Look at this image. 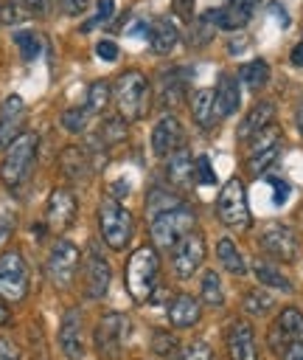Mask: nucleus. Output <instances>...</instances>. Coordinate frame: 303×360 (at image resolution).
<instances>
[{
    "label": "nucleus",
    "mask_w": 303,
    "mask_h": 360,
    "mask_svg": "<svg viewBox=\"0 0 303 360\" xmlns=\"http://www.w3.org/2000/svg\"><path fill=\"white\" fill-rule=\"evenodd\" d=\"M157 273H160V256L152 245L137 248L123 267V281H126V292L135 304H146L154 284H157Z\"/></svg>",
    "instance_id": "1"
},
{
    "label": "nucleus",
    "mask_w": 303,
    "mask_h": 360,
    "mask_svg": "<svg viewBox=\"0 0 303 360\" xmlns=\"http://www.w3.org/2000/svg\"><path fill=\"white\" fill-rule=\"evenodd\" d=\"M112 93H115V107H118L123 121H137V118H143L149 112L152 90H149V79L140 70L121 73L115 87H112Z\"/></svg>",
    "instance_id": "2"
},
{
    "label": "nucleus",
    "mask_w": 303,
    "mask_h": 360,
    "mask_svg": "<svg viewBox=\"0 0 303 360\" xmlns=\"http://www.w3.org/2000/svg\"><path fill=\"white\" fill-rule=\"evenodd\" d=\"M98 228H101V239L107 242L109 250H123L132 239L135 219L115 197H104L98 205Z\"/></svg>",
    "instance_id": "3"
},
{
    "label": "nucleus",
    "mask_w": 303,
    "mask_h": 360,
    "mask_svg": "<svg viewBox=\"0 0 303 360\" xmlns=\"http://www.w3.org/2000/svg\"><path fill=\"white\" fill-rule=\"evenodd\" d=\"M36 146H39L36 135H34V132H22V135L6 149V158H3V163H0V180H3L6 186H20V183L28 177V172H31V166H34V158H36Z\"/></svg>",
    "instance_id": "4"
},
{
    "label": "nucleus",
    "mask_w": 303,
    "mask_h": 360,
    "mask_svg": "<svg viewBox=\"0 0 303 360\" xmlns=\"http://www.w3.org/2000/svg\"><path fill=\"white\" fill-rule=\"evenodd\" d=\"M216 214L219 219L227 225V228H247L250 225V205H247V191H244V183L238 177H230L222 191H219V200H216Z\"/></svg>",
    "instance_id": "5"
},
{
    "label": "nucleus",
    "mask_w": 303,
    "mask_h": 360,
    "mask_svg": "<svg viewBox=\"0 0 303 360\" xmlns=\"http://www.w3.org/2000/svg\"><path fill=\"white\" fill-rule=\"evenodd\" d=\"M194 211L188 208H177V211H168V214H160L152 219L149 225V233H152V242L154 248H174L182 236H188L194 231Z\"/></svg>",
    "instance_id": "6"
},
{
    "label": "nucleus",
    "mask_w": 303,
    "mask_h": 360,
    "mask_svg": "<svg viewBox=\"0 0 303 360\" xmlns=\"http://www.w3.org/2000/svg\"><path fill=\"white\" fill-rule=\"evenodd\" d=\"M28 264L20 250L0 253V298L3 301H22L28 292Z\"/></svg>",
    "instance_id": "7"
},
{
    "label": "nucleus",
    "mask_w": 303,
    "mask_h": 360,
    "mask_svg": "<svg viewBox=\"0 0 303 360\" xmlns=\"http://www.w3.org/2000/svg\"><path fill=\"white\" fill-rule=\"evenodd\" d=\"M79 262H81V253L73 242L62 239L50 248V256H48V278L56 290H70V284L76 281V273H79Z\"/></svg>",
    "instance_id": "8"
},
{
    "label": "nucleus",
    "mask_w": 303,
    "mask_h": 360,
    "mask_svg": "<svg viewBox=\"0 0 303 360\" xmlns=\"http://www.w3.org/2000/svg\"><path fill=\"white\" fill-rule=\"evenodd\" d=\"M123 332H126V318L121 312H104L93 332L95 354L101 360H118L123 346Z\"/></svg>",
    "instance_id": "9"
},
{
    "label": "nucleus",
    "mask_w": 303,
    "mask_h": 360,
    "mask_svg": "<svg viewBox=\"0 0 303 360\" xmlns=\"http://www.w3.org/2000/svg\"><path fill=\"white\" fill-rule=\"evenodd\" d=\"M202 262H205V233L202 231H191L188 236H182L174 245L171 270H174L177 278H191Z\"/></svg>",
    "instance_id": "10"
},
{
    "label": "nucleus",
    "mask_w": 303,
    "mask_h": 360,
    "mask_svg": "<svg viewBox=\"0 0 303 360\" xmlns=\"http://www.w3.org/2000/svg\"><path fill=\"white\" fill-rule=\"evenodd\" d=\"M258 245H261V250H264L267 256H272V259H278V262H295V259H297V250H300L295 231L286 228L283 222H269V225L261 231Z\"/></svg>",
    "instance_id": "11"
},
{
    "label": "nucleus",
    "mask_w": 303,
    "mask_h": 360,
    "mask_svg": "<svg viewBox=\"0 0 303 360\" xmlns=\"http://www.w3.org/2000/svg\"><path fill=\"white\" fill-rule=\"evenodd\" d=\"M25 124V101L11 93L0 101V149H8L20 135Z\"/></svg>",
    "instance_id": "12"
},
{
    "label": "nucleus",
    "mask_w": 303,
    "mask_h": 360,
    "mask_svg": "<svg viewBox=\"0 0 303 360\" xmlns=\"http://www.w3.org/2000/svg\"><path fill=\"white\" fill-rule=\"evenodd\" d=\"M109 281H112V270H109V262L101 256L98 248H93L87 253V262H84V290H87V298L98 301L109 292Z\"/></svg>",
    "instance_id": "13"
},
{
    "label": "nucleus",
    "mask_w": 303,
    "mask_h": 360,
    "mask_svg": "<svg viewBox=\"0 0 303 360\" xmlns=\"http://www.w3.org/2000/svg\"><path fill=\"white\" fill-rule=\"evenodd\" d=\"M255 8H258V0H227V6L210 8L205 14H208V20L216 28H222V31H238V28H244L250 22V17H252Z\"/></svg>",
    "instance_id": "14"
},
{
    "label": "nucleus",
    "mask_w": 303,
    "mask_h": 360,
    "mask_svg": "<svg viewBox=\"0 0 303 360\" xmlns=\"http://www.w3.org/2000/svg\"><path fill=\"white\" fill-rule=\"evenodd\" d=\"M76 214H79L76 194H73L70 188H65V186L53 188L50 197H48V214H45V217H48V225H50L53 231H65V228L73 225Z\"/></svg>",
    "instance_id": "15"
},
{
    "label": "nucleus",
    "mask_w": 303,
    "mask_h": 360,
    "mask_svg": "<svg viewBox=\"0 0 303 360\" xmlns=\"http://www.w3.org/2000/svg\"><path fill=\"white\" fill-rule=\"evenodd\" d=\"M59 346H62V354L67 360H84V329H81V315H79L76 307H70L62 315V323H59Z\"/></svg>",
    "instance_id": "16"
},
{
    "label": "nucleus",
    "mask_w": 303,
    "mask_h": 360,
    "mask_svg": "<svg viewBox=\"0 0 303 360\" xmlns=\"http://www.w3.org/2000/svg\"><path fill=\"white\" fill-rule=\"evenodd\" d=\"M149 143H152V152L157 158H168L177 149H182V124L177 121V115H163L154 124Z\"/></svg>",
    "instance_id": "17"
},
{
    "label": "nucleus",
    "mask_w": 303,
    "mask_h": 360,
    "mask_svg": "<svg viewBox=\"0 0 303 360\" xmlns=\"http://www.w3.org/2000/svg\"><path fill=\"white\" fill-rule=\"evenodd\" d=\"M224 343H227L230 360H258L255 332H252V326L247 321H233L227 335H224Z\"/></svg>",
    "instance_id": "18"
},
{
    "label": "nucleus",
    "mask_w": 303,
    "mask_h": 360,
    "mask_svg": "<svg viewBox=\"0 0 303 360\" xmlns=\"http://www.w3.org/2000/svg\"><path fill=\"white\" fill-rule=\"evenodd\" d=\"M166 315H168V323H171L174 329H188V326H194V323L199 321L202 307H199V301H196L194 295L180 292V295H174V298L168 301Z\"/></svg>",
    "instance_id": "19"
},
{
    "label": "nucleus",
    "mask_w": 303,
    "mask_h": 360,
    "mask_svg": "<svg viewBox=\"0 0 303 360\" xmlns=\"http://www.w3.org/2000/svg\"><path fill=\"white\" fill-rule=\"evenodd\" d=\"M213 96H216V115H219V118L233 115V112L238 110V104H241L238 79L230 76V73H222V76H219V84H216V90H213Z\"/></svg>",
    "instance_id": "20"
},
{
    "label": "nucleus",
    "mask_w": 303,
    "mask_h": 360,
    "mask_svg": "<svg viewBox=\"0 0 303 360\" xmlns=\"http://www.w3.org/2000/svg\"><path fill=\"white\" fill-rule=\"evenodd\" d=\"M272 118H275V104H272V101H258V104L241 118V124H238V141H250L255 132L267 129V127L272 124Z\"/></svg>",
    "instance_id": "21"
},
{
    "label": "nucleus",
    "mask_w": 303,
    "mask_h": 360,
    "mask_svg": "<svg viewBox=\"0 0 303 360\" xmlns=\"http://www.w3.org/2000/svg\"><path fill=\"white\" fill-rule=\"evenodd\" d=\"M149 45H152V51L157 53V56H166V53H171L177 45H180V28H177V22L174 20H157L154 22V28L149 31Z\"/></svg>",
    "instance_id": "22"
},
{
    "label": "nucleus",
    "mask_w": 303,
    "mask_h": 360,
    "mask_svg": "<svg viewBox=\"0 0 303 360\" xmlns=\"http://www.w3.org/2000/svg\"><path fill=\"white\" fill-rule=\"evenodd\" d=\"M87 160H90V155H87V152H81L79 146H65V149H62V155H59V172H62V177H65V180H70V183L84 180V177L90 174Z\"/></svg>",
    "instance_id": "23"
},
{
    "label": "nucleus",
    "mask_w": 303,
    "mask_h": 360,
    "mask_svg": "<svg viewBox=\"0 0 303 360\" xmlns=\"http://www.w3.org/2000/svg\"><path fill=\"white\" fill-rule=\"evenodd\" d=\"M166 177H168L171 186H180V188L191 186V180H194V158H191V152H188L185 146L177 149L174 155H168Z\"/></svg>",
    "instance_id": "24"
},
{
    "label": "nucleus",
    "mask_w": 303,
    "mask_h": 360,
    "mask_svg": "<svg viewBox=\"0 0 303 360\" xmlns=\"http://www.w3.org/2000/svg\"><path fill=\"white\" fill-rule=\"evenodd\" d=\"M191 115H194V121H196V127H202V129H210L213 124H216V96H213V90L210 87H205V90H196L194 93V101H191Z\"/></svg>",
    "instance_id": "25"
},
{
    "label": "nucleus",
    "mask_w": 303,
    "mask_h": 360,
    "mask_svg": "<svg viewBox=\"0 0 303 360\" xmlns=\"http://www.w3.org/2000/svg\"><path fill=\"white\" fill-rule=\"evenodd\" d=\"M272 329L289 343H303V312L297 307H283Z\"/></svg>",
    "instance_id": "26"
},
{
    "label": "nucleus",
    "mask_w": 303,
    "mask_h": 360,
    "mask_svg": "<svg viewBox=\"0 0 303 360\" xmlns=\"http://www.w3.org/2000/svg\"><path fill=\"white\" fill-rule=\"evenodd\" d=\"M182 96H185V76H182V70H166L163 76H160V104L163 107H177L180 101H182Z\"/></svg>",
    "instance_id": "27"
},
{
    "label": "nucleus",
    "mask_w": 303,
    "mask_h": 360,
    "mask_svg": "<svg viewBox=\"0 0 303 360\" xmlns=\"http://www.w3.org/2000/svg\"><path fill=\"white\" fill-rule=\"evenodd\" d=\"M216 259H219V264H222L227 273H233V276H244V273H247V262H244V256L238 253V248H236V242H233L230 236H222V239L216 242Z\"/></svg>",
    "instance_id": "28"
},
{
    "label": "nucleus",
    "mask_w": 303,
    "mask_h": 360,
    "mask_svg": "<svg viewBox=\"0 0 303 360\" xmlns=\"http://www.w3.org/2000/svg\"><path fill=\"white\" fill-rule=\"evenodd\" d=\"M177 208H182V200H180L174 191H168V188L154 186V188L149 191V197H146V214H149L152 219L160 217V214L177 211Z\"/></svg>",
    "instance_id": "29"
},
{
    "label": "nucleus",
    "mask_w": 303,
    "mask_h": 360,
    "mask_svg": "<svg viewBox=\"0 0 303 360\" xmlns=\"http://www.w3.org/2000/svg\"><path fill=\"white\" fill-rule=\"evenodd\" d=\"M109 98H112V84H109V82H104V79H98V82H93V84L87 87L84 107H87V112H90V115H101V112L107 110Z\"/></svg>",
    "instance_id": "30"
},
{
    "label": "nucleus",
    "mask_w": 303,
    "mask_h": 360,
    "mask_svg": "<svg viewBox=\"0 0 303 360\" xmlns=\"http://www.w3.org/2000/svg\"><path fill=\"white\" fill-rule=\"evenodd\" d=\"M238 79L247 90H261L269 82V65L264 59H252L238 70Z\"/></svg>",
    "instance_id": "31"
},
{
    "label": "nucleus",
    "mask_w": 303,
    "mask_h": 360,
    "mask_svg": "<svg viewBox=\"0 0 303 360\" xmlns=\"http://www.w3.org/2000/svg\"><path fill=\"white\" fill-rule=\"evenodd\" d=\"M252 273H255V278H258L264 287H269V290H281V292H292V281H289L281 270H275L272 264L258 262V264L252 267Z\"/></svg>",
    "instance_id": "32"
},
{
    "label": "nucleus",
    "mask_w": 303,
    "mask_h": 360,
    "mask_svg": "<svg viewBox=\"0 0 303 360\" xmlns=\"http://www.w3.org/2000/svg\"><path fill=\"white\" fill-rule=\"evenodd\" d=\"M126 135H129V127H126V121L118 115V118H107L104 124H101V129H98V141L104 143V146H115V143H121V141H126Z\"/></svg>",
    "instance_id": "33"
},
{
    "label": "nucleus",
    "mask_w": 303,
    "mask_h": 360,
    "mask_svg": "<svg viewBox=\"0 0 303 360\" xmlns=\"http://www.w3.org/2000/svg\"><path fill=\"white\" fill-rule=\"evenodd\" d=\"M275 146H281V129L275 124H269L267 129H261V132H255L250 138V158H255L261 152H269Z\"/></svg>",
    "instance_id": "34"
},
{
    "label": "nucleus",
    "mask_w": 303,
    "mask_h": 360,
    "mask_svg": "<svg viewBox=\"0 0 303 360\" xmlns=\"http://www.w3.org/2000/svg\"><path fill=\"white\" fill-rule=\"evenodd\" d=\"M199 292H202V301L210 304V307H219L224 301V290H222V278L216 270H205L202 276V284H199Z\"/></svg>",
    "instance_id": "35"
},
{
    "label": "nucleus",
    "mask_w": 303,
    "mask_h": 360,
    "mask_svg": "<svg viewBox=\"0 0 303 360\" xmlns=\"http://www.w3.org/2000/svg\"><path fill=\"white\" fill-rule=\"evenodd\" d=\"M241 307H244L247 315H255V318H258V315H267V312L275 307V301H272V295L264 292V290H250V292L244 295Z\"/></svg>",
    "instance_id": "36"
},
{
    "label": "nucleus",
    "mask_w": 303,
    "mask_h": 360,
    "mask_svg": "<svg viewBox=\"0 0 303 360\" xmlns=\"http://www.w3.org/2000/svg\"><path fill=\"white\" fill-rule=\"evenodd\" d=\"M14 45H17V51H20V56H22L25 62L36 59L39 51H42V39H39L34 31H17V34H14Z\"/></svg>",
    "instance_id": "37"
},
{
    "label": "nucleus",
    "mask_w": 303,
    "mask_h": 360,
    "mask_svg": "<svg viewBox=\"0 0 303 360\" xmlns=\"http://www.w3.org/2000/svg\"><path fill=\"white\" fill-rule=\"evenodd\" d=\"M87 118H90V112H87V107H70V110H65L62 112V127L67 129V132H84L87 129Z\"/></svg>",
    "instance_id": "38"
},
{
    "label": "nucleus",
    "mask_w": 303,
    "mask_h": 360,
    "mask_svg": "<svg viewBox=\"0 0 303 360\" xmlns=\"http://www.w3.org/2000/svg\"><path fill=\"white\" fill-rule=\"evenodd\" d=\"M152 352L157 357H171L177 352V338L171 332H166V329H154L152 332Z\"/></svg>",
    "instance_id": "39"
},
{
    "label": "nucleus",
    "mask_w": 303,
    "mask_h": 360,
    "mask_svg": "<svg viewBox=\"0 0 303 360\" xmlns=\"http://www.w3.org/2000/svg\"><path fill=\"white\" fill-rule=\"evenodd\" d=\"M112 11H115V3L112 0H98V8H95V14L81 25V31L87 34V31H93V28H101L109 17H112Z\"/></svg>",
    "instance_id": "40"
},
{
    "label": "nucleus",
    "mask_w": 303,
    "mask_h": 360,
    "mask_svg": "<svg viewBox=\"0 0 303 360\" xmlns=\"http://www.w3.org/2000/svg\"><path fill=\"white\" fill-rule=\"evenodd\" d=\"M194 180L202 183V186H213V183H216V172H213L208 155H199V158L194 160Z\"/></svg>",
    "instance_id": "41"
},
{
    "label": "nucleus",
    "mask_w": 303,
    "mask_h": 360,
    "mask_svg": "<svg viewBox=\"0 0 303 360\" xmlns=\"http://www.w3.org/2000/svg\"><path fill=\"white\" fill-rule=\"evenodd\" d=\"M177 360H213V352H210V346L205 340H194L180 352Z\"/></svg>",
    "instance_id": "42"
},
{
    "label": "nucleus",
    "mask_w": 303,
    "mask_h": 360,
    "mask_svg": "<svg viewBox=\"0 0 303 360\" xmlns=\"http://www.w3.org/2000/svg\"><path fill=\"white\" fill-rule=\"evenodd\" d=\"M25 8L17 3V0H11V3H0V22L3 25H14V22H22L25 20Z\"/></svg>",
    "instance_id": "43"
},
{
    "label": "nucleus",
    "mask_w": 303,
    "mask_h": 360,
    "mask_svg": "<svg viewBox=\"0 0 303 360\" xmlns=\"http://www.w3.org/2000/svg\"><path fill=\"white\" fill-rule=\"evenodd\" d=\"M213 22L208 20V14H202L199 20H196V25H194V34H191V42L196 45V48H202L208 39H210V34H213Z\"/></svg>",
    "instance_id": "44"
},
{
    "label": "nucleus",
    "mask_w": 303,
    "mask_h": 360,
    "mask_svg": "<svg viewBox=\"0 0 303 360\" xmlns=\"http://www.w3.org/2000/svg\"><path fill=\"white\" fill-rule=\"evenodd\" d=\"M267 183L272 186V202L275 205H283L286 202V197H289V183L286 180H281V177H267Z\"/></svg>",
    "instance_id": "45"
},
{
    "label": "nucleus",
    "mask_w": 303,
    "mask_h": 360,
    "mask_svg": "<svg viewBox=\"0 0 303 360\" xmlns=\"http://www.w3.org/2000/svg\"><path fill=\"white\" fill-rule=\"evenodd\" d=\"M0 360H22V352L11 338H0Z\"/></svg>",
    "instance_id": "46"
},
{
    "label": "nucleus",
    "mask_w": 303,
    "mask_h": 360,
    "mask_svg": "<svg viewBox=\"0 0 303 360\" xmlns=\"http://www.w3.org/2000/svg\"><path fill=\"white\" fill-rule=\"evenodd\" d=\"M95 56H98V59H107V62H115V59H118V45H115L112 39H101V42L95 45Z\"/></svg>",
    "instance_id": "47"
},
{
    "label": "nucleus",
    "mask_w": 303,
    "mask_h": 360,
    "mask_svg": "<svg viewBox=\"0 0 303 360\" xmlns=\"http://www.w3.org/2000/svg\"><path fill=\"white\" fill-rule=\"evenodd\" d=\"M56 6H59V11H62V14L76 17V14H81V11H84L87 0H56Z\"/></svg>",
    "instance_id": "48"
},
{
    "label": "nucleus",
    "mask_w": 303,
    "mask_h": 360,
    "mask_svg": "<svg viewBox=\"0 0 303 360\" xmlns=\"http://www.w3.org/2000/svg\"><path fill=\"white\" fill-rule=\"evenodd\" d=\"M25 11H31V14H45L48 11V6H50V0H17Z\"/></svg>",
    "instance_id": "49"
},
{
    "label": "nucleus",
    "mask_w": 303,
    "mask_h": 360,
    "mask_svg": "<svg viewBox=\"0 0 303 360\" xmlns=\"http://www.w3.org/2000/svg\"><path fill=\"white\" fill-rule=\"evenodd\" d=\"M283 360H303V343H289L283 352H281Z\"/></svg>",
    "instance_id": "50"
},
{
    "label": "nucleus",
    "mask_w": 303,
    "mask_h": 360,
    "mask_svg": "<svg viewBox=\"0 0 303 360\" xmlns=\"http://www.w3.org/2000/svg\"><path fill=\"white\" fill-rule=\"evenodd\" d=\"M174 3V11L180 17H191L194 14V0H171Z\"/></svg>",
    "instance_id": "51"
},
{
    "label": "nucleus",
    "mask_w": 303,
    "mask_h": 360,
    "mask_svg": "<svg viewBox=\"0 0 303 360\" xmlns=\"http://www.w3.org/2000/svg\"><path fill=\"white\" fill-rule=\"evenodd\" d=\"M8 236H11V219L0 214V248L8 242Z\"/></svg>",
    "instance_id": "52"
},
{
    "label": "nucleus",
    "mask_w": 303,
    "mask_h": 360,
    "mask_svg": "<svg viewBox=\"0 0 303 360\" xmlns=\"http://www.w3.org/2000/svg\"><path fill=\"white\" fill-rule=\"evenodd\" d=\"M289 59H292L295 68H303V37H300V42L292 48V56H289Z\"/></svg>",
    "instance_id": "53"
},
{
    "label": "nucleus",
    "mask_w": 303,
    "mask_h": 360,
    "mask_svg": "<svg viewBox=\"0 0 303 360\" xmlns=\"http://www.w3.org/2000/svg\"><path fill=\"white\" fill-rule=\"evenodd\" d=\"M295 124H297V132L303 135V98H300L297 107H295Z\"/></svg>",
    "instance_id": "54"
},
{
    "label": "nucleus",
    "mask_w": 303,
    "mask_h": 360,
    "mask_svg": "<svg viewBox=\"0 0 303 360\" xmlns=\"http://www.w3.org/2000/svg\"><path fill=\"white\" fill-rule=\"evenodd\" d=\"M8 321H11V309L6 304H0V326H6Z\"/></svg>",
    "instance_id": "55"
}]
</instances>
